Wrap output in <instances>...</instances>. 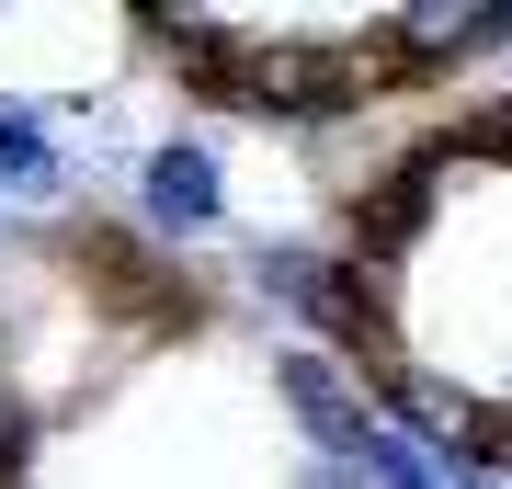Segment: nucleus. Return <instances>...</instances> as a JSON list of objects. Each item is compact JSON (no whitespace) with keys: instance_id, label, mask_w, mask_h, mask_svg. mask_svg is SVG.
<instances>
[{"instance_id":"obj_3","label":"nucleus","mask_w":512,"mask_h":489,"mask_svg":"<svg viewBox=\"0 0 512 489\" xmlns=\"http://www.w3.org/2000/svg\"><path fill=\"white\" fill-rule=\"evenodd\" d=\"M0 182L12 194H69V148H57V126H46V103H12L0 91Z\"/></svg>"},{"instance_id":"obj_6","label":"nucleus","mask_w":512,"mask_h":489,"mask_svg":"<svg viewBox=\"0 0 512 489\" xmlns=\"http://www.w3.org/2000/svg\"><path fill=\"white\" fill-rule=\"evenodd\" d=\"M285 489H365V478H353V467H319V455H308V467H296Z\"/></svg>"},{"instance_id":"obj_4","label":"nucleus","mask_w":512,"mask_h":489,"mask_svg":"<svg viewBox=\"0 0 512 489\" xmlns=\"http://www.w3.org/2000/svg\"><path fill=\"white\" fill-rule=\"evenodd\" d=\"M353 478H365V489H456L433 455H421V444H399V433H387V421H376V444L353 455Z\"/></svg>"},{"instance_id":"obj_2","label":"nucleus","mask_w":512,"mask_h":489,"mask_svg":"<svg viewBox=\"0 0 512 489\" xmlns=\"http://www.w3.org/2000/svg\"><path fill=\"white\" fill-rule=\"evenodd\" d=\"M137 217L160 239L228 228V160H217V137H160V148H148V160H137Z\"/></svg>"},{"instance_id":"obj_1","label":"nucleus","mask_w":512,"mask_h":489,"mask_svg":"<svg viewBox=\"0 0 512 489\" xmlns=\"http://www.w3.org/2000/svg\"><path fill=\"white\" fill-rule=\"evenodd\" d=\"M274 399H285L296 433H308L319 467H353V455L376 444V387L353 376L342 353H319V342H285L274 353Z\"/></svg>"},{"instance_id":"obj_7","label":"nucleus","mask_w":512,"mask_h":489,"mask_svg":"<svg viewBox=\"0 0 512 489\" xmlns=\"http://www.w3.org/2000/svg\"><path fill=\"white\" fill-rule=\"evenodd\" d=\"M456 489H512V478H456Z\"/></svg>"},{"instance_id":"obj_5","label":"nucleus","mask_w":512,"mask_h":489,"mask_svg":"<svg viewBox=\"0 0 512 489\" xmlns=\"http://www.w3.org/2000/svg\"><path fill=\"white\" fill-rule=\"evenodd\" d=\"M35 444H46V421H35V410H0V489L35 478Z\"/></svg>"}]
</instances>
